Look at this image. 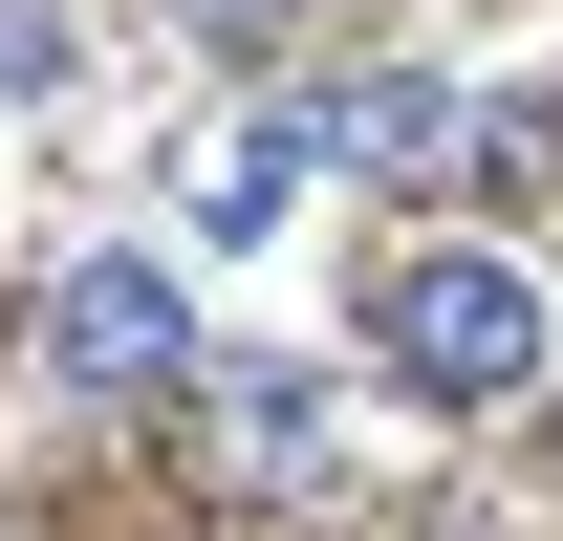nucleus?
<instances>
[{
  "label": "nucleus",
  "mask_w": 563,
  "mask_h": 541,
  "mask_svg": "<svg viewBox=\"0 0 563 541\" xmlns=\"http://www.w3.org/2000/svg\"><path fill=\"white\" fill-rule=\"evenodd\" d=\"M44 368H66V390H174V368H196V303H174V261H152V239H87L66 281H44Z\"/></svg>",
  "instance_id": "f03ea898"
},
{
  "label": "nucleus",
  "mask_w": 563,
  "mask_h": 541,
  "mask_svg": "<svg viewBox=\"0 0 563 541\" xmlns=\"http://www.w3.org/2000/svg\"><path fill=\"white\" fill-rule=\"evenodd\" d=\"M217 455H239V476H303V455H325V368H303V346H239V368H217Z\"/></svg>",
  "instance_id": "39448f33"
},
{
  "label": "nucleus",
  "mask_w": 563,
  "mask_h": 541,
  "mask_svg": "<svg viewBox=\"0 0 563 541\" xmlns=\"http://www.w3.org/2000/svg\"><path fill=\"white\" fill-rule=\"evenodd\" d=\"M368 368L412 411H520L542 390V281L498 261V239H412V261L368 281Z\"/></svg>",
  "instance_id": "f257e3e1"
},
{
  "label": "nucleus",
  "mask_w": 563,
  "mask_h": 541,
  "mask_svg": "<svg viewBox=\"0 0 563 541\" xmlns=\"http://www.w3.org/2000/svg\"><path fill=\"white\" fill-rule=\"evenodd\" d=\"M303 174H325V109H217L174 196H196V239H282V217H303Z\"/></svg>",
  "instance_id": "20e7f679"
},
{
  "label": "nucleus",
  "mask_w": 563,
  "mask_h": 541,
  "mask_svg": "<svg viewBox=\"0 0 563 541\" xmlns=\"http://www.w3.org/2000/svg\"><path fill=\"white\" fill-rule=\"evenodd\" d=\"M196 22H217V44H282V0H196Z\"/></svg>",
  "instance_id": "0eeeda50"
},
{
  "label": "nucleus",
  "mask_w": 563,
  "mask_h": 541,
  "mask_svg": "<svg viewBox=\"0 0 563 541\" xmlns=\"http://www.w3.org/2000/svg\"><path fill=\"white\" fill-rule=\"evenodd\" d=\"M325 152H347V174H390V196H433V174H498V109L455 66H368V87H325Z\"/></svg>",
  "instance_id": "7ed1b4c3"
},
{
  "label": "nucleus",
  "mask_w": 563,
  "mask_h": 541,
  "mask_svg": "<svg viewBox=\"0 0 563 541\" xmlns=\"http://www.w3.org/2000/svg\"><path fill=\"white\" fill-rule=\"evenodd\" d=\"M66 87V0H0V109H44Z\"/></svg>",
  "instance_id": "423d86ee"
}]
</instances>
